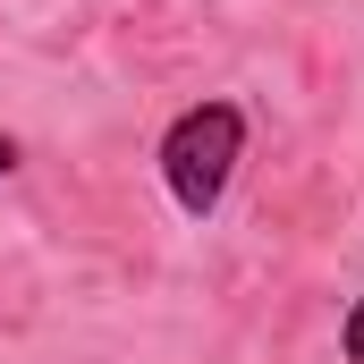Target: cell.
<instances>
[{"instance_id":"cell-1","label":"cell","mask_w":364,"mask_h":364,"mask_svg":"<svg viewBox=\"0 0 364 364\" xmlns=\"http://www.w3.org/2000/svg\"><path fill=\"white\" fill-rule=\"evenodd\" d=\"M161 186H170V203H178L186 220H212L220 203H229V178H237V161H246V110L229 102V93H203V102H186L178 119L161 127Z\"/></svg>"},{"instance_id":"cell-2","label":"cell","mask_w":364,"mask_h":364,"mask_svg":"<svg viewBox=\"0 0 364 364\" xmlns=\"http://www.w3.org/2000/svg\"><path fill=\"white\" fill-rule=\"evenodd\" d=\"M339 356H348V364H364V296L348 305V322H339Z\"/></svg>"},{"instance_id":"cell-3","label":"cell","mask_w":364,"mask_h":364,"mask_svg":"<svg viewBox=\"0 0 364 364\" xmlns=\"http://www.w3.org/2000/svg\"><path fill=\"white\" fill-rule=\"evenodd\" d=\"M17 161H26V153H17V136L0 127V178H17Z\"/></svg>"}]
</instances>
